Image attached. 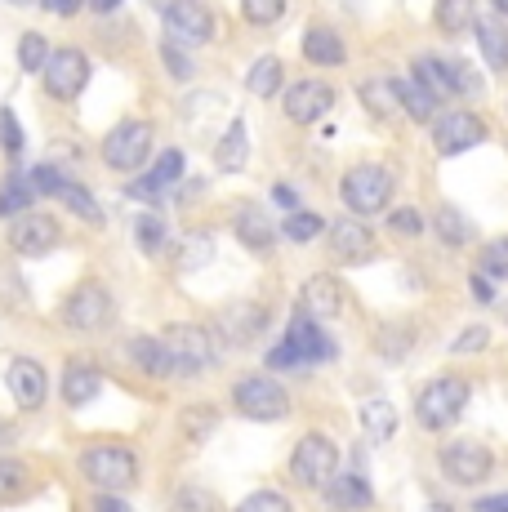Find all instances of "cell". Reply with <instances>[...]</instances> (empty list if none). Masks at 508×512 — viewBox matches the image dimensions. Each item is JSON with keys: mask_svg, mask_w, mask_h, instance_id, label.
I'll use <instances>...</instances> for the list:
<instances>
[{"mask_svg": "<svg viewBox=\"0 0 508 512\" xmlns=\"http://www.w3.org/2000/svg\"><path fill=\"white\" fill-rule=\"evenodd\" d=\"M339 196H344V205L361 219H370V214H384V205L393 201V174L384 170V165H353V170L344 174V183H339Z\"/></svg>", "mask_w": 508, "mask_h": 512, "instance_id": "1", "label": "cell"}, {"mask_svg": "<svg viewBox=\"0 0 508 512\" xmlns=\"http://www.w3.org/2000/svg\"><path fill=\"white\" fill-rule=\"evenodd\" d=\"M304 361H335V343L317 330V317H295L281 339V348L268 357L272 370H286V366H304Z\"/></svg>", "mask_w": 508, "mask_h": 512, "instance_id": "2", "label": "cell"}, {"mask_svg": "<svg viewBox=\"0 0 508 512\" xmlns=\"http://www.w3.org/2000/svg\"><path fill=\"white\" fill-rule=\"evenodd\" d=\"M232 406L254 423H277V419L290 415L286 388H281L277 379H268V374H246V379H237V388H232Z\"/></svg>", "mask_w": 508, "mask_h": 512, "instance_id": "3", "label": "cell"}, {"mask_svg": "<svg viewBox=\"0 0 508 512\" xmlns=\"http://www.w3.org/2000/svg\"><path fill=\"white\" fill-rule=\"evenodd\" d=\"M464 406H468V383L455 379V374H446V379H433L424 392H419L415 415H419V423H424L428 432H442V428H451V423L464 415Z\"/></svg>", "mask_w": 508, "mask_h": 512, "instance_id": "4", "label": "cell"}, {"mask_svg": "<svg viewBox=\"0 0 508 512\" xmlns=\"http://www.w3.org/2000/svg\"><path fill=\"white\" fill-rule=\"evenodd\" d=\"M81 468L85 477L94 481L99 490H130L139 481V459H134L130 446H90L81 455Z\"/></svg>", "mask_w": 508, "mask_h": 512, "instance_id": "5", "label": "cell"}, {"mask_svg": "<svg viewBox=\"0 0 508 512\" xmlns=\"http://www.w3.org/2000/svg\"><path fill=\"white\" fill-rule=\"evenodd\" d=\"M335 468H339V450H335V441L321 437V432H308L295 446V455H290V472H295V481H304V486H326V481H335Z\"/></svg>", "mask_w": 508, "mask_h": 512, "instance_id": "6", "label": "cell"}, {"mask_svg": "<svg viewBox=\"0 0 508 512\" xmlns=\"http://www.w3.org/2000/svg\"><path fill=\"white\" fill-rule=\"evenodd\" d=\"M152 152V125L148 121H121L112 134L103 139V161L112 170H139Z\"/></svg>", "mask_w": 508, "mask_h": 512, "instance_id": "7", "label": "cell"}, {"mask_svg": "<svg viewBox=\"0 0 508 512\" xmlns=\"http://www.w3.org/2000/svg\"><path fill=\"white\" fill-rule=\"evenodd\" d=\"M165 348H170V374H197L214 361V339L205 326H170Z\"/></svg>", "mask_w": 508, "mask_h": 512, "instance_id": "8", "label": "cell"}, {"mask_svg": "<svg viewBox=\"0 0 508 512\" xmlns=\"http://www.w3.org/2000/svg\"><path fill=\"white\" fill-rule=\"evenodd\" d=\"M165 32L179 45H205L214 36V14L205 0H170L165 5Z\"/></svg>", "mask_w": 508, "mask_h": 512, "instance_id": "9", "label": "cell"}, {"mask_svg": "<svg viewBox=\"0 0 508 512\" xmlns=\"http://www.w3.org/2000/svg\"><path fill=\"white\" fill-rule=\"evenodd\" d=\"M45 90L58 103H72L76 94L85 90V81H90V58L81 54V49H58L50 54V63H45Z\"/></svg>", "mask_w": 508, "mask_h": 512, "instance_id": "10", "label": "cell"}, {"mask_svg": "<svg viewBox=\"0 0 508 512\" xmlns=\"http://www.w3.org/2000/svg\"><path fill=\"white\" fill-rule=\"evenodd\" d=\"M491 468H495V459L482 441H451V446L442 450V472L455 486H482V481L491 477Z\"/></svg>", "mask_w": 508, "mask_h": 512, "instance_id": "11", "label": "cell"}, {"mask_svg": "<svg viewBox=\"0 0 508 512\" xmlns=\"http://www.w3.org/2000/svg\"><path fill=\"white\" fill-rule=\"evenodd\" d=\"M107 317H112V294H107L99 281L76 285V290L67 294V303H63V321L72 330H99Z\"/></svg>", "mask_w": 508, "mask_h": 512, "instance_id": "12", "label": "cell"}, {"mask_svg": "<svg viewBox=\"0 0 508 512\" xmlns=\"http://www.w3.org/2000/svg\"><path fill=\"white\" fill-rule=\"evenodd\" d=\"M58 241H63V228H58V219H50V214H18L14 228H9V245L18 254H27V259L50 254Z\"/></svg>", "mask_w": 508, "mask_h": 512, "instance_id": "13", "label": "cell"}, {"mask_svg": "<svg viewBox=\"0 0 508 512\" xmlns=\"http://www.w3.org/2000/svg\"><path fill=\"white\" fill-rule=\"evenodd\" d=\"M482 139H486V121H482V116H473V112L442 116V121H437V130H433V147L442 156H459V152H468V147H477Z\"/></svg>", "mask_w": 508, "mask_h": 512, "instance_id": "14", "label": "cell"}, {"mask_svg": "<svg viewBox=\"0 0 508 512\" xmlns=\"http://www.w3.org/2000/svg\"><path fill=\"white\" fill-rule=\"evenodd\" d=\"M335 107V90H330L326 81H295L286 94V116L295 125H312L321 121V116Z\"/></svg>", "mask_w": 508, "mask_h": 512, "instance_id": "15", "label": "cell"}, {"mask_svg": "<svg viewBox=\"0 0 508 512\" xmlns=\"http://www.w3.org/2000/svg\"><path fill=\"white\" fill-rule=\"evenodd\" d=\"M5 383H9V392H14V401H18V406H23V410L45 406V397H50V379H45L41 361H32V357H18V361H9Z\"/></svg>", "mask_w": 508, "mask_h": 512, "instance_id": "16", "label": "cell"}, {"mask_svg": "<svg viewBox=\"0 0 508 512\" xmlns=\"http://www.w3.org/2000/svg\"><path fill=\"white\" fill-rule=\"evenodd\" d=\"M330 254H335L339 263H366L370 254H375V236H370L366 228H361L357 219H339V223H330Z\"/></svg>", "mask_w": 508, "mask_h": 512, "instance_id": "17", "label": "cell"}, {"mask_svg": "<svg viewBox=\"0 0 508 512\" xmlns=\"http://www.w3.org/2000/svg\"><path fill=\"white\" fill-rule=\"evenodd\" d=\"M263 326H268V312L254 308V303H232L228 312H219V339L232 348H246Z\"/></svg>", "mask_w": 508, "mask_h": 512, "instance_id": "18", "label": "cell"}, {"mask_svg": "<svg viewBox=\"0 0 508 512\" xmlns=\"http://www.w3.org/2000/svg\"><path fill=\"white\" fill-rule=\"evenodd\" d=\"M299 303H304V312L308 317H339V312H344V290H339V281L335 277H326V272H321V277H308L304 281V294H299Z\"/></svg>", "mask_w": 508, "mask_h": 512, "instance_id": "19", "label": "cell"}, {"mask_svg": "<svg viewBox=\"0 0 508 512\" xmlns=\"http://www.w3.org/2000/svg\"><path fill=\"white\" fill-rule=\"evenodd\" d=\"M103 388V374L94 366H85V361H67L63 370V401L67 406H90L94 397H99Z\"/></svg>", "mask_w": 508, "mask_h": 512, "instance_id": "20", "label": "cell"}, {"mask_svg": "<svg viewBox=\"0 0 508 512\" xmlns=\"http://www.w3.org/2000/svg\"><path fill=\"white\" fill-rule=\"evenodd\" d=\"M304 58H308V63H317V67H344L348 63V49H344V41H339L335 32H330V27H308Z\"/></svg>", "mask_w": 508, "mask_h": 512, "instance_id": "21", "label": "cell"}, {"mask_svg": "<svg viewBox=\"0 0 508 512\" xmlns=\"http://www.w3.org/2000/svg\"><path fill=\"white\" fill-rule=\"evenodd\" d=\"M237 236H241V245L254 250V254H268L272 241H277V232H272L268 214H263L259 205H246V210L237 214Z\"/></svg>", "mask_w": 508, "mask_h": 512, "instance_id": "22", "label": "cell"}, {"mask_svg": "<svg viewBox=\"0 0 508 512\" xmlns=\"http://www.w3.org/2000/svg\"><path fill=\"white\" fill-rule=\"evenodd\" d=\"M246 156H250L246 125L232 121V125H228V134H223L219 147H214V165H219L223 174H237V170H246Z\"/></svg>", "mask_w": 508, "mask_h": 512, "instance_id": "23", "label": "cell"}, {"mask_svg": "<svg viewBox=\"0 0 508 512\" xmlns=\"http://www.w3.org/2000/svg\"><path fill=\"white\" fill-rule=\"evenodd\" d=\"M477 45H482V58L491 72H508V32L500 18H482L477 23Z\"/></svg>", "mask_w": 508, "mask_h": 512, "instance_id": "24", "label": "cell"}, {"mask_svg": "<svg viewBox=\"0 0 508 512\" xmlns=\"http://www.w3.org/2000/svg\"><path fill=\"white\" fill-rule=\"evenodd\" d=\"M130 361L143 374H156V379H165V374H170V348H165V339H148V334L130 339Z\"/></svg>", "mask_w": 508, "mask_h": 512, "instance_id": "25", "label": "cell"}, {"mask_svg": "<svg viewBox=\"0 0 508 512\" xmlns=\"http://www.w3.org/2000/svg\"><path fill=\"white\" fill-rule=\"evenodd\" d=\"M357 419H361V432H366L370 441H388L397 432V410L388 406V401H361V410H357Z\"/></svg>", "mask_w": 508, "mask_h": 512, "instance_id": "26", "label": "cell"}, {"mask_svg": "<svg viewBox=\"0 0 508 512\" xmlns=\"http://www.w3.org/2000/svg\"><path fill=\"white\" fill-rule=\"evenodd\" d=\"M281 81H286V72H281V63H277L272 54H268V58H254L250 72H246V90H250L254 98H277Z\"/></svg>", "mask_w": 508, "mask_h": 512, "instance_id": "27", "label": "cell"}, {"mask_svg": "<svg viewBox=\"0 0 508 512\" xmlns=\"http://www.w3.org/2000/svg\"><path fill=\"white\" fill-rule=\"evenodd\" d=\"M415 81L424 85V90L433 94L437 103L455 94V85H451V72H446V58H428V54H419V58H415Z\"/></svg>", "mask_w": 508, "mask_h": 512, "instance_id": "28", "label": "cell"}, {"mask_svg": "<svg viewBox=\"0 0 508 512\" xmlns=\"http://www.w3.org/2000/svg\"><path fill=\"white\" fill-rule=\"evenodd\" d=\"M433 18H437V27L451 36L468 32V27H477V0H437Z\"/></svg>", "mask_w": 508, "mask_h": 512, "instance_id": "29", "label": "cell"}, {"mask_svg": "<svg viewBox=\"0 0 508 512\" xmlns=\"http://www.w3.org/2000/svg\"><path fill=\"white\" fill-rule=\"evenodd\" d=\"M433 232L442 236V241L451 245V250H459V245H468V241H473V223H468L464 214L455 210V205H442V210L433 214Z\"/></svg>", "mask_w": 508, "mask_h": 512, "instance_id": "30", "label": "cell"}, {"mask_svg": "<svg viewBox=\"0 0 508 512\" xmlns=\"http://www.w3.org/2000/svg\"><path fill=\"white\" fill-rule=\"evenodd\" d=\"M397 85V103L406 107V116L410 121H433V107H437V98L424 90V85L410 76V81H393Z\"/></svg>", "mask_w": 508, "mask_h": 512, "instance_id": "31", "label": "cell"}, {"mask_svg": "<svg viewBox=\"0 0 508 512\" xmlns=\"http://www.w3.org/2000/svg\"><path fill=\"white\" fill-rule=\"evenodd\" d=\"M326 495L335 499L339 508H370V504H375V495H370V481H366V477H339V481H330Z\"/></svg>", "mask_w": 508, "mask_h": 512, "instance_id": "32", "label": "cell"}, {"mask_svg": "<svg viewBox=\"0 0 508 512\" xmlns=\"http://www.w3.org/2000/svg\"><path fill=\"white\" fill-rule=\"evenodd\" d=\"M27 205H32V183L9 174L0 187V219H18V214H27Z\"/></svg>", "mask_w": 508, "mask_h": 512, "instance_id": "33", "label": "cell"}, {"mask_svg": "<svg viewBox=\"0 0 508 512\" xmlns=\"http://www.w3.org/2000/svg\"><path fill=\"white\" fill-rule=\"evenodd\" d=\"M361 103H366L375 116H393L397 107H402L397 103V85L393 81H366L361 85Z\"/></svg>", "mask_w": 508, "mask_h": 512, "instance_id": "34", "label": "cell"}, {"mask_svg": "<svg viewBox=\"0 0 508 512\" xmlns=\"http://www.w3.org/2000/svg\"><path fill=\"white\" fill-rule=\"evenodd\" d=\"M210 254H214V245H210V236H205V232L183 236V245H179V272L205 268V263H210Z\"/></svg>", "mask_w": 508, "mask_h": 512, "instance_id": "35", "label": "cell"}, {"mask_svg": "<svg viewBox=\"0 0 508 512\" xmlns=\"http://www.w3.org/2000/svg\"><path fill=\"white\" fill-rule=\"evenodd\" d=\"M286 241H295V245H308V241H317L321 232H326V223L317 219V214H304V210H290V219H286Z\"/></svg>", "mask_w": 508, "mask_h": 512, "instance_id": "36", "label": "cell"}, {"mask_svg": "<svg viewBox=\"0 0 508 512\" xmlns=\"http://www.w3.org/2000/svg\"><path fill=\"white\" fill-rule=\"evenodd\" d=\"M27 495V468L18 459H0V504Z\"/></svg>", "mask_w": 508, "mask_h": 512, "instance_id": "37", "label": "cell"}, {"mask_svg": "<svg viewBox=\"0 0 508 512\" xmlns=\"http://www.w3.org/2000/svg\"><path fill=\"white\" fill-rule=\"evenodd\" d=\"M18 63H23V72H45V63H50V45H45V36L27 32L23 41H18Z\"/></svg>", "mask_w": 508, "mask_h": 512, "instance_id": "38", "label": "cell"}, {"mask_svg": "<svg viewBox=\"0 0 508 512\" xmlns=\"http://www.w3.org/2000/svg\"><path fill=\"white\" fill-rule=\"evenodd\" d=\"M482 277L486 281H508V236L491 241L482 250Z\"/></svg>", "mask_w": 508, "mask_h": 512, "instance_id": "39", "label": "cell"}, {"mask_svg": "<svg viewBox=\"0 0 508 512\" xmlns=\"http://www.w3.org/2000/svg\"><path fill=\"white\" fill-rule=\"evenodd\" d=\"M241 14H246L254 27H272L286 14V0H241Z\"/></svg>", "mask_w": 508, "mask_h": 512, "instance_id": "40", "label": "cell"}, {"mask_svg": "<svg viewBox=\"0 0 508 512\" xmlns=\"http://www.w3.org/2000/svg\"><path fill=\"white\" fill-rule=\"evenodd\" d=\"M161 58H165V72H170L174 81H192V72H197V63L183 54L179 41H165V45H161Z\"/></svg>", "mask_w": 508, "mask_h": 512, "instance_id": "41", "label": "cell"}, {"mask_svg": "<svg viewBox=\"0 0 508 512\" xmlns=\"http://www.w3.org/2000/svg\"><path fill=\"white\" fill-rule=\"evenodd\" d=\"M58 196H63V201L72 205V210L81 214V219H90V223H103V210H99V205H94V196L85 192V187L67 183V187H63V192H58Z\"/></svg>", "mask_w": 508, "mask_h": 512, "instance_id": "42", "label": "cell"}, {"mask_svg": "<svg viewBox=\"0 0 508 512\" xmlns=\"http://www.w3.org/2000/svg\"><path fill=\"white\" fill-rule=\"evenodd\" d=\"M134 236H139V245L148 254H161V245H165V223L156 219V214H143L139 223H134Z\"/></svg>", "mask_w": 508, "mask_h": 512, "instance_id": "43", "label": "cell"}, {"mask_svg": "<svg viewBox=\"0 0 508 512\" xmlns=\"http://www.w3.org/2000/svg\"><path fill=\"white\" fill-rule=\"evenodd\" d=\"M183 170H188V161H183V152H179V147H170V152H161V156H156V165H152V179L165 187V183H174V179H179Z\"/></svg>", "mask_w": 508, "mask_h": 512, "instance_id": "44", "label": "cell"}, {"mask_svg": "<svg viewBox=\"0 0 508 512\" xmlns=\"http://www.w3.org/2000/svg\"><path fill=\"white\" fill-rule=\"evenodd\" d=\"M214 419H219V410H210V406H188V410H183V432H188L192 441H201L205 432L214 428Z\"/></svg>", "mask_w": 508, "mask_h": 512, "instance_id": "45", "label": "cell"}, {"mask_svg": "<svg viewBox=\"0 0 508 512\" xmlns=\"http://www.w3.org/2000/svg\"><path fill=\"white\" fill-rule=\"evenodd\" d=\"M237 512H290V499L277 495V490H259V495H250Z\"/></svg>", "mask_w": 508, "mask_h": 512, "instance_id": "46", "label": "cell"}, {"mask_svg": "<svg viewBox=\"0 0 508 512\" xmlns=\"http://www.w3.org/2000/svg\"><path fill=\"white\" fill-rule=\"evenodd\" d=\"M446 72H451V85H455V94H482V81H477L473 72H468L459 58H446Z\"/></svg>", "mask_w": 508, "mask_h": 512, "instance_id": "47", "label": "cell"}, {"mask_svg": "<svg viewBox=\"0 0 508 512\" xmlns=\"http://www.w3.org/2000/svg\"><path fill=\"white\" fill-rule=\"evenodd\" d=\"M174 512H214V504H210V495H205V490L188 486L179 499H174Z\"/></svg>", "mask_w": 508, "mask_h": 512, "instance_id": "48", "label": "cell"}, {"mask_svg": "<svg viewBox=\"0 0 508 512\" xmlns=\"http://www.w3.org/2000/svg\"><path fill=\"white\" fill-rule=\"evenodd\" d=\"M0 147H5V152H18V147H23V134H18V121L9 107H0Z\"/></svg>", "mask_w": 508, "mask_h": 512, "instance_id": "49", "label": "cell"}, {"mask_svg": "<svg viewBox=\"0 0 508 512\" xmlns=\"http://www.w3.org/2000/svg\"><path fill=\"white\" fill-rule=\"evenodd\" d=\"M32 187H36V192H50L54 196V192H63L67 183H63V174H58L54 165H36V170H32Z\"/></svg>", "mask_w": 508, "mask_h": 512, "instance_id": "50", "label": "cell"}, {"mask_svg": "<svg viewBox=\"0 0 508 512\" xmlns=\"http://www.w3.org/2000/svg\"><path fill=\"white\" fill-rule=\"evenodd\" d=\"M486 343H491V330H486V326H468V330L455 339V352H482Z\"/></svg>", "mask_w": 508, "mask_h": 512, "instance_id": "51", "label": "cell"}, {"mask_svg": "<svg viewBox=\"0 0 508 512\" xmlns=\"http://www.w3.org/2000/svg\"><path fill=\"white\" fill-rule=\"evenodd\" d=\"M379 343H384V357L388 361H402L406 357V343H410V330H402V334H393V330H384V334H379Z\"/></svg>", "mask_w": 508, "mask_h": 512, "instance_id": "52", "label": "cell"}, {"mask_svg": "<svg viewBox=\"0 0 508 512\" xmlns=\"http://www.w3.org/2000/svg\"><path fill=\"white\" fill-rule=\"evenodd\" d=\"M388 223H393V232H406V236H415L419 228H424L415 210H397V214H393V219H388Z\"/></svg>", "mask_w": 508, "mask_h": 512, "instance_id": "53", "label": "cell"}, {"mask_svg": "<svg viewBox=\"0 0 508 512\" xmlns=\"http://www.w3.org/2000/svg\"><path fill=\"white\" fill-rule=\"evenodd\" d=\"M272 196H277V201L286 205V210H295V205H299V192H295V187H286V183L272 187Z\"/></svg>", "mask_w": 508, "mask_h": 512, "instance_id": "54", "label": "cell"}, {"mask_svg": "<svg viewBox=\"0 0 508 512\" xmlns=\"http://www.w3.org/2000/svg\"><path fill=\"white\" fill-rule=\"evenodd\" d=\"M94 512H125V504H121V499L112 495V490H107V495H99V499H94Z\"/></svg>", "mask_w": 508, "mask_h": 512, "instance_id": "55", "label": "cell"}, {"mask_svg": "<svg viewBox=\"0 0 508 512\" xmlns=\"http://www.w3.org/2000/svg\"><path fill=\"white\" fill-rule=\"evenodd\" d=\"M45 9H54V14H76V9H81V0H45Z\"/></svg>", "mask_w": 508, "mask_h": 512, "instance_id": "56", "label": "cell"}, {"mask_svg": "<svg viewBox=\"0 0 508 512\" xmlns=\"http://www.w3.org/2000/svg\"><path fill=\"white\" fill-rule=\"evenodd\" d=\"M473 512H508V495H504V499H482V504H477Z\"/></svg>", "mask_w": 508, "mask_h": 512, "instance_id": "57", "label": "cell"}, {"mask_svg": "<svg viewBox=\"0 0 508 512\" xmlns=\"http://www.w3.org/2000/svg\"><path fill=\"white\" fill-rule=\"evenodd\" d=\"M473 294H477V299H491V285H486V277H473Z\"/></svg>", "mask_w": 508, "mask_h": 512, "instance_id": "58", "label": "cell"}, {"mask_svg": "<svg viewBox=\"0 0 508 512\" xmlns=\"http://www.w3.org/2000/svg\"><path fill=\"white\" fill-rule=\"evenodd\" d=\"M90 5H94V9H103V14H107V9H116L121 0H90Z\"/></svg>", "mask_w": 508, "mask_h": 512, "instance_id": "59", "label": "cell"}, {"mask_svg": "<svg viewBox=\"0 0 508 512\" xmlns=\"http://www.w3.org/2000/svg\"><path fill=\"white\" fill-rule=\"evenodd\" d=\"M9 437H14V428H9V423H5V419H0V446H5V441H9Z\"/></svg>", "mask_w": 508, "mask_h": 512, "instance_id": "60", "label": "cell"}, {"mask_svg": "<svg viewBox=\"0 0 508 512\" xmlns=\"http://www.w3.org/2000/svg\"><path fill=\"white\" fill-rule=\"evenodd\" d=\"M491 5H495V9H500V14H508V0H491Z\"/></svg>", "mask_w": 508, "mask_h": 512, "instance_id": "61", "label": "cell"}, {"mask_svg": "<svg viewBox=\"0 0 508 512\" xmlns=\"http://www.w3.org/2000/svg\"><path fill=\"white\" fill-rule=\"evenodd\" d=\"M428 512H446V508H428Z\"/></svg>", "mask_w": 508, "mask_h": 512, "instance_id": "62", "label": "cell"}, {"mask_svg": "<svg viewBox=\"0 0 508 512\" xmlns=\"http://www.w3.org/2000/svg\"><path fill=\"white\" fill-rule=\"evenodd\" d=\"M18 5H23V0H18Z\"/></svg>", "mask_w": 508, "mask_h": 512, "instance_id": "63", "label": "cell"}]
</instances>
